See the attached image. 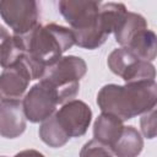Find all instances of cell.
Segmentation results:
<instances>
[{
  "mask_svg": "<svg viewBox=\"0 0 157 157\" xmlns=\"http://www.w3.org/2000/svg\"><path fill=\"white\" fill-rule=\"evenodd\" d=\"M55 117L70 137H78L86 134L92 120V110L85 102L71 99L55 113Z\"/></svg>",
  "mask_w": 157,
  "mask_h": 157,
  "instance_id": "6",
  "label": "cell"
},
{
  "mask_svg": "<svg viewBox=\"0 0 157 157\" xmlns=\"http://www.w3.org/2000/svg\"><path fill=\"white\" fill-rule=\"evenodd\" d=\"M58 104V98L54 91L43 81L32 86L22 102L26 119L31 123L43 121L53 115Z\"/></svg>",
  "mask_w": 157,
  "mask_h": 157,
  "instance_id": "5",
  "label": "cell"
},
{
  "mask_svg": "<svg viewBox=\"0 0 157 157\" xmlns=\"http://www.w3.org/2000/svg\"><path fill=\"white\" fill-rule=\"evenodd\" d=\"M123 129L124 125L119 118L112 114L102 113L93 124V136L96 141L112 148V146L120 137Z\"/></svg>",
  "mask_w": 157,
  "mask_h": 157,
  "instance_id": "10",
  "label": "cell"
},
{
  "mask_svg": "<svg viewBox=\"0 0 157 157\" xmlns=\"http://www.w3.org/2000/svg\"><path fill=\"white\" fill-rule=\"evenodd\" d=\"M31 76L21 60L0 74V99L17 101L26 92Z\"/></svg>",
  "mask_w": 157,
  "mask_h": 157,
  "instance_id": "8",
  "label": "cell"
},
{
  "mask_svg": "<svg viewBox=\"0 0 157 157\" xmlns=\"http://www.w3.org/2000/svg\"><path fill=\"white\" fill-rule=\"evenodd\" d=\"M137 60L140 59L130 49H128L126 47H121V48L114 49L109 54L107 64L113 74L124 78L129 74V71L132 69V66L136 64Z\"/></svg>",
  "mask_w": 157,
  "mask_h": 157,
  "instance_id": "16",
  "label": "cell"
},
{
  "mask_svg": "<svg viewBox=\"0 0 157 157\" xmlns=\"http://www.w3.org/2000/svg\"><path fill=\"white\" fill-rule=\"evenodd\" d=\"M156 81L130 82L124 86L109 83L97 94V104L102 113L112 114L121 121L144 114L156 107Z\"/></svg>",
  "mask_w": 157,
  "mask_h": 157,
  "instance_id": "1",
  "label": "cell"
},
{
  "mask_svg": "<svg viewBox=\"0 0 157 157\" xmlns=\"http://www.w3.org/2000/svg\"><path fill=\"white\" fill-rule=\"evenodd\" d=\"M26 130V115L21 101H0V135L15 139Z\"/></svg>",
  "mask_w": 157,
  "mask_h": 157,
  "instance_id": "9",
  "label": "cell"
},
{
  "mask_svg": "<svg viewBox=\"0 0 157 157\" xmlns=\"http://www.w3.org/2000/svg\"><path fill=\"white\" fill-rule=\"evenodd\" d=\"M101 2L81 1V0H61L59 1V11L65 21L71 26L72 31L91 28L96 25Z\"/></svg>",
  "mask_w": 157,
  "mask_h": 157,
  "instance_id": "7",
  "label": "cell"
},
{
  "mask_svg": "<svg viewBox=\"0 0 157 157\" xmlns=\"http://www.w3.org/2000/svg\"><path fill=\"white\" fill-rule=\"evenodd\" d=\"M13 157H45V156L37 150H23L16 153Z\"/></svg>",
  "mask_w": 157,
  "mask_h": 157,
  "instance_id": "20",
  "label": "cell"
},
{
  "mask_svg": "<svg viewBox=\"0 0 157 157\" xmlns=\"http://www.w3.org/2000/svg\"><path fill=\"white\" fill-rule=\"evenodd\" d=\"M9 37H10V34H9L7 29H6L4 26L0 25V53H1V49H2V47L5 45L6 40L9 39Z\"/></svg>",
  "mask_w": 157,
  "mask_h": 157,
  "instance_id": "21",
  "label": "cell"
},
{
  "mask_svg": "<svg viewBox=\"0 0 157 157\" xmlns=\"http://www.w3.org/2000/svg\"><path fill=\"white\" fill-rule=\"evenodd\" d=\"M80 157H113V153L109 147L93 139L83 145L80 151Z\"/></svg>",
  "mask_w": 157,
  "mask_h": 157,
  "instance_id": "18",
  "label": "cell"
},
{
  "mask_svg": "<svg viewBox=\"0 0 157 157\" xmlns=\"http://www.w3.org/2000/svg\"><path fill=\"white\" fill-rule=\"evenodd\" d=\"M140 126L145 137L153 139L156 136V107L141 115Z\"/></svg>",
  "mask_w": 157,
  "mask_h": 157,
  "instance_id": "19",
  "label": "cell"
},
{
  "mask_svg": "<svg viewBox=\"0 0 157 157\" xmlns=\"http://www.w3.org/2000/svg\"><path fill=\"white\" fill-rule=\"evenodd\" d=\"M0 16L16 36H22L38 25V4L33 0H2Z\"/></svg>",
  "mask_w": 157,
  "mask_h": 157,
  "instance_id": "4",
  "label": "cell"
},
{
  "mask_svg": "<svg viewBox=\"0 0 157 157\" xmlns=\"http://www.w3.org/2000/svg\"><path fill=\"white\" fill-rule=\"evenodd\" d=\"M144 147V140L136 128L124 126L118 141L112 146L110 151L117 157H137Z\"/></svg>",
  "mask_w": 157,
  "mask_h": 157,
  "instance_id": "11",
  "label": "cell"
},
{
  "mask_svg": "<svg viewBox=\"0 0 157 157\" xmlns=\"http://www.w3.org/2000/svg\"><path fill=\"white\" fill-rule=\"evenodd\" d=\"M26 54L25 43L21 36H10L0 53V65L6 69L15 65Z\"/></svg>",
  "mask_w": 157,
  "mask_h": 157,
  "instance_id": "17",
  "label": "cell"
},
{
  "mask_svg": "<svg viewBox=\"0 0 157 157\" xmlns=\"http://www.w3.org/2000/svg\"><path fill=\"white\" fill-rule=\"evenodd\" d=\"M0 157H6V156H0Z\"/></svg>",
  "mask_w": 157,
  "mask_h": 157,
  "instance_id": "22",
  "label": "cell"
},
{
  "mask_svg": "<svg viewBox=\"0 0 157 157\" xmlns=\"http://www.w3.org/2000/svg\"><path fill=\"white\" fill-rule=\"evenodd\" d=\"M128 12L126 7L121 2H105L101 4L98 11V22L102 29L109 36L117 28L118 23Z\"/></svg>",
  "mask_w": 157,
  "mask_h": 157,
  "instance_id": "15",
  "label": "cell"
},
{
  "mask_svg": "<svg viewBox=\"0 0 157 157\" xmlns=\"http://www.w3.org/2000/svg\"><path fill=\"white\" fill-rule=\"evenodd\" d=\"M86 71L87 65L80 56H61L56 63L45 67L40 81L54 91L58 103L61 104L76 97L80 88V80L86 75Z\"/></svg>",
  "mask_w": 157,
  "mask_h": 157,
  "instance_id": "3",
  "label": "cell"
},
{
  "mask_svg": "<svg viewBox=\"0 0 157 157\" xmlns=\"http://www.w3.org/2000/svg\"><path fill=\"white\" fill-rule=\"evenodd\" d=\"M147 28V22L145 17L136 12H126L121 21L118 23L117 28L114 29L115 40L121 47H128L129 43L134 39V37Z\"/></svg>",
  "mask_w": 157,
  "mask_h": 157,
  "instance_id": "12",
  "label": "cell"
},
{
  "mask_svg": "<svg viewBox=\"0 0 157 157\" xmlns=\"http://www.w3.org/2000/svg\"><path fill=\"white\" fill-rule=\"evenodd\" d=\"M126 48L130 49L140 60L151 63L156 59L157 54V37L153 31L146 28L139 32Z\"/></svg>",
  "mask_w": 157,
  "mask_h": 157,
  "instance_id": "13",
  "label": "cell"
},
{
  "mask_svg": "<svg viewBox=\"0 0 157 157\" xmlns=\"http://www.w3.org/2000/svg\"><path fill=\"white\" fill-rule=\"evenodd\" d=\"M39 137L45 145L54 148L64 146L70 139V136L59 124L55 114L42 121L39 126Z\"/></svg>",
  "mask_w": 157,
  "mask_h": 157,
  "instance_id": "14",
  "label": "cell"
},
{
  "mask_svg": "<svg viewBox=\"0 0 157 157\" xmlns=\"http://www.w3.org/2000/svg\"><path fill=\"white\" fill-rule=\"evenodd\" d=\"M28 56L37 65L45 67L56 63L63 53L70 49L75 42L71 29L56 25H37L32 31L21 36Z\"/></svg>",
  "mask_w": 157,
  "mask_h": 157,
  "instance_id": "2",
  "label": "cell"
}]
</instances>
